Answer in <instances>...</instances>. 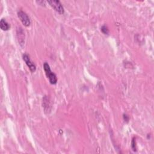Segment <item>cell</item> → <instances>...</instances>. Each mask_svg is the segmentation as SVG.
<instances>
[{
	"instance_id": "1",
	"label": "cell",
	"mask_w": 154,
	"mask_h": 154,
	"mask_svg": "<svg viewBox=\"0 0 154 154\" xmlns=\"http://www.w3.org/2000/svg\"><path fill=\"white\" fill-rule=\"evenodd\" d=\"M44 69L46 75L47 76L48 78H49L50 82L51 84H55L57 82V78L56 75L54 73L52 72L50 69V65H48L47 62H45L44 64Z\"/></svg>"
},
{
	"instance_id": "2",
	"label": "cell",
	"mask_w": 154,
	"mask_h": 154,
	"mask_svg": "<svg viewBox=\"0 0 154 154\" xmlns=\"http://www.w3.org/2000/svg\"><path fill=\"white\" fill-rule=\"evenodd\" d=\"M47 2L55 11L59 12L60 14L64 13V8L59 1H57V0H51V1H48Z\"/></svg>"
},
{
	"instance_id": "3",
	"label": "cell",
	"mask_w": 154,
	"mask_h": 154,
	"mask_svg": "<svg viewBox=\"0 0 154 154\" xmlns=\"http://www.w3.org/2000/svg\"><path fill=\"white\" fill-rule=\"evenodd\" d=\"M17 16L18 17L20 18V20L22 22V23L24 24L26 27H28L30 24V20L28 17V16L27 15L26 13L23 11L22 10H20L17 12Z\"/></svg>"
},
{
	"instance_id": "4",
	"label": "cell",
	"mask_w": 154,
	"mask_h": 154,
	"mask_svg": "<svg viewBox=\"0 0 154 154\" xmlns=\"http://www.w3.org/2000/svg\"><path fill=\"white\" fill-rule=\"evenodd\" d=\"M23 60L25 61V62L26 63V65H27V66L28 67V68L30 69V70L31 71V72H34L36 71V67L35 65L32 62V60H30V57L28 56V55L25 54L23 55Z\"/></svg>"
},
{
	"instance_id": "5",
	"label": "cell",
	"mask_w": 154,
	"mask_h": 154,
	"mask_svg": "<svg viewBox=\"0 0 154 154\" xmlns=\"http://www.w3.org/2000/svg\"><path fill=\"white\" fill-rule=\"evenodd\" d=\"M0 27H1V28L4 31L9 30L10 28V26L9 23L4 19H2L1 21H0Z\"/></svg>"
},
{
	"instance_id": "6",
	"label": "cell",
	"mask_w": 154,
	"mask_h": 154,
	"mask_svg": "<svg viewBox=\"0 0 154 154\" xmlns=\"http://www.w3.org/2000/svg\"><path fill=\"white\" fill-rule=\"evenodd\" d=\"M101 31H102V32L105 34H108V33H109V30H108L107 27L106 26H104L102 27Z\"/></svg>"
},
{
	"instance_id": "7",
	"label": "cell",
	"mask_w": 154,
	"mask_h": 154,
	"mask_svg": "<svg viewBox=\"0 0 154 154\" xmlns=\"http://www.w3.org/2000/svg\"><path fill=\"white\" fill-rule=\"evenodd\" d=\"M131 144H132V145H131V146H132V150H133L134 151H136V149H137V148H136V143H135V140L134 139L132 140V143H131Z\"/></svg>"
},
{
	"instance_id": "8",
	"label": "cell",
	"mask_w": 154,
	"mask_h": 154,
	"mask_svg": "<svg viewBox=\"0 0 154 154\" xmlns=\"http://www.w3.org/2000/svg\"><path fill=\"white\" fill-rule=\"evenodd\" d=\"M124 119L125 120L128 122L129 120V117L126 114H124Z\"/></svg>"
}]
</instances>
